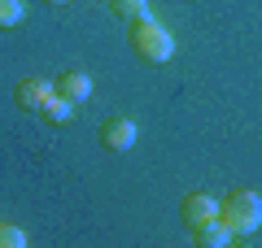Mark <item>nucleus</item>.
Listing matches in <instances>:
<instances>
[{"mask_svg":"<svg viewBox=\"0 0 262 248\" xmlns=\"http://www.w3.org/2000/svg\"><path fill=\"white\" fill-rule=\"evenodd\" d=\"M219 218L232 227V235H253L262 227V196L249 192V187H232L219 201Z\"/></svg>","mask_w":262,"mask_h":248,"instance_id":"1","label":"nucleus"},{"mask_svg":"<svg viewBox=\"0 0 262 248\" xmlns=\"http://www.w3.org/2000/svg\"><path fill=\"white\" fill-rule=\"evenodd\" d=\"M131 48H136V57L149 61V65H166L170 57H175V39H170V31L158 27L153 18L131 22Z\"/></svg>","mask_w":262,"mask_h":248,"instance_id":"2","label":"nucleus"},{"mask_svg":"<svg viewBox=\"0 0 262 248\" xmlns=\"http://www.w3.org/2000/svg\"><path fill=\"white\" fill-rule=\"evenodd\" d=\"M179 213H184V227H188V231H201L206 222L219 218V201H214L210 192H192V196H184Z\"/></svg>","mask_w":262,"mask_h":248,"instance_id":"3","label":"nucleus"},{"mask_svg":"<svg viewBox=\"0 0 262 248\" xmlns=\"http://www.w3.org/2000/svg\"><path fill=\"white\" fill-rule=\"evenodd\" d=\"M136 139H140V131H136V122H131V118H122V113L101 127V144L110 148V153H131Z\"/></svg>","mask_w":262,"mask_h":248,"instance_id":"4","label":"nucleus"},{"mask_svg":"<svg viewBox=\"0 0 262 248\" xmlns=\"http://www.w3.org/2000/svg\"><path fill=\"white\" fill-rule=\"evenodd\" d=\"M57 87L48 79H22L18 83V92H13V101H18V109H27V113H39V105L53 96Z\"/></svg>","mask_w":262,"mask_h":248,"instance_id":"5","label":"nucleus"},{"mask_svg":"<svg viewBox=\"0 0 262 248\" xmlns=\"http://www.w3.org/2000/svg\"><path fill=\"white\" fill-rule=\"evenodd\" d=\"M53 87H57V96H66L70 105H83L88 96H92V79H88L83 70H66L61 79L53 83Z\"/></svg>","mask_w":262,"mask_h":248,"instance_id":"6","label":"nucleus"},{"mask_svg":"<svg viewBox=\"0 0 262 248\" xmlns=\"http://www.w3.org/2000/svg\"><path fill=\"white\" fill-rule=\"evenodd\" d=\"M39 118H44L48 127H66V122H75V105L66 101V96H57V92H53L44 105H39Z\"/></svg>","mask_w":262,"mask_h":248,"instance_id":"7","label":"nucleus"},{"mask_svg":"<svg viewBox=\"0 0 262 248\" xmlns=\"http://www.w3.org/2000/svg\"><path fill=\"white\" fill-rule=\"evenodd\" d=\"M192 235H196V244H201V248H227V244H232V227H227V222L223 218H214V222H206V227H201V231H192Z\"/></svg>","mask_w":262,"mask_h":248,"instance_id":"8","label":"nucleus"},{"mask_svg":"<svg viewBox=\"0 0 262 248\" xmlns=\"http://www.w3.org/2000/svg\"><path fill=\"white\" fill-rule=\"evenodd\" d=\"M114 5V13H118L122 22H140V18H149V0H110Z\"/></svg>","mask_w":262,"mask_h":248,"instance_id":"9","label":"nucleus"},{"mask_svg":"<svg viewBox=\"0 0 262 248\" xmlns=\"http://www.w3.org/2000/svg\"><path fill=\"white\" fill-rule=\"evenodd\" d=\"M22 18H27V0H0V27H22Z\"/></svg>","mask_w":262,"mask_h":248,"instance_id":"10","label":"nucleus"},{"mask_svg":"<svg viewBox=\"0 0 262 248\" xmlns=\"http://www.w3.org/2000/svg\"><path fill=\"white\" fill-rule=\"evenodd\" d=\"M0 248H27V231H22V227H9V222H0Z\"/></svg>","mask_w":262,"mask_h":248,"instance_id":"11","label":"nucleus"},{"mask_svg":"<svg viewBox=\"0 0 262 248\" xmlns=\"http://www.w3.org/2000/svg\"><path fill=\"white\" fill-rule=\"evenodd\" d=\"M44 5H70V0H44Z\"/></svg>","mask_w":262,"mask_h":248,"instance_id":"12","label":"nucleus"}]
</instances>
